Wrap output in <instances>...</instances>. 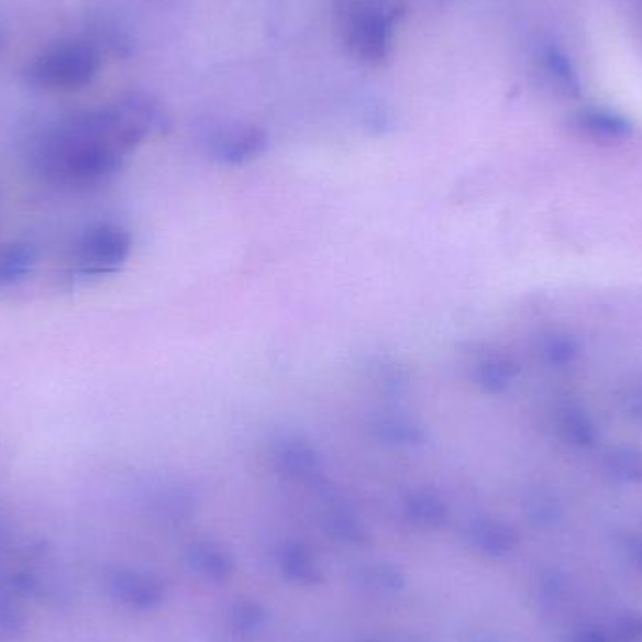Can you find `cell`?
I'll return each mask as SVG.
<instances>
[{
    "instance_id": "obj_1",
    "label": "cell",
    "mask_w": 642,
    "mask_h": 642,
    "mask_svg": "<svg viewBox=\"0 0 642 642\" xmlns=\"http://www.w3.org/2000/svg\"><path fill=\"white\" fill-rule=\"evenodd\" d=\"M164 122V111L148 95H126L103 110L71 117L45 132L34 148V164L45 179L63 187L98 185Z\"/></svg>"
},
{
    "instance_id": "obj_2",
    "label": "cell",
    "mask_w": 642,
    "mask_h": 642,
    "mask_svg": "<svg viewBox=\"0 0 642 642\" xmlns=\"http://www.w3.org/2000/svg\"><path fill=\"white\" fill-rule=\"evenodd\" d=\"M100 70V49L90 42L58 44L34 58L25 70L40 89L74 90L89 85Z\"/></svg>"
},
{
    "instance_id": "obj_3",
    "label": "cell",
    "mask_w": 642,
    "mask_h": 642,
    "mask_svg": "<svg viewBox=\"0 0 642 642\" xmlns=\"http://www.w3.org/2000/svg\"><path fill=\"white\" fill-rule=\"evenodd\" d=\"M132 239L122 228L98 224L89 228L76 248V270L84 277H103L121 269L126 262Z\"/></svg>"
},
{
    "instance_id": "obj_4",
    "label": "cell",
    "mask_w": 642,
    "mask_h": 642,
    "mask_svg": "<svg viewBox=\"0 0 642 642\" xmlns=\"http://www.w3.org/2000/svg\"><path fill=\"white\" fill-rule=\"evenodd\" d=\"M347 42L357 57L379 65L391 52V18L381 10L359 8L347 23Z\"/></svg>"
},
{
    "instance_id": "obj_5",
    "label": "cell",
    "mask_w": 642,
    "mask_h": 642,
    "mask_svg": "<svg viewBox=\"0 0 642 642\" xmlns=\"http://www.w3.org/2000/svg\"><path fill=\"white\" fill-rule=\"evenodd\" d=\"M108 590L119 604L137 610H151L164 601V586L158 578L145 572L117 567L108 573Z\"/></svg>"
},
{
    "instance_id": "obj_6",
    "label": "cell",
    "mask_w": 642,
    "mask_h": 642,
    "mask_svg": "<svg viewBox=\"0 0 642 642\" xmlns=\"http://www.w3.org/2000/svg\"><path fill=\"white\" fill-rule=\"evenodd\" d=\"M573 130L596 143H618L631 134L630 122L610 111L586 110L573 117Z\"/></svg>"
},
{
    "instance_id": "obj_7",
    "label": "cell",
    "mask_w": 642,
    "mask_h": 642,
    "mask_svg": "<svg viewBox=\"0 0 642 642\" xmlns=\"http://www.w3.org/2000/svg\"><path fill=\"white\" fill-rule=\"evenodd\" d=\"M468 538L479 553L492 556V558L508 556V554L513 553L517 543H519V535L513 528L506 522L490 521V519L472 522Z\"/></svg>"
},
{
    "instance_id": "obj_8",
    "label": "cell",
    "mask_w": 642,
    "mask_h": 642,
    "mask_svg": "<svg viewBox=\"0 0 642 642\" xmlns=\"http://www.w3.org/2000/svg\"><path fill=\"white\" fill-rule=\"evenodd\" d=\"M188 564L201 577L212 583H224L233 575V560L224 549L214 543H196L188 551Z\"/></svg>"
},
{
    "instance_id": "obj_9",
    "label": "cell",
    "mask_w": 642,
    "mask_h": 642,
    "mask_svg": "<svg viewBox=\"0 0 642 642\" xmlns=\"http://www.w3.org/2000/svg\"><path fill=\"white\" fill-rule=\"evenodd\" d=\"M556 429H558L560 438L575 447H590L598 438L596 424L588 416V411L572 402L560 406L556 413Z\"/></svg>"
},
{
    "instance_id": "obj_10",
    "label": "cell",
    "mask_w": 642,
    "mask_h": 642,
    "mask_svg": "<svg viewBox=\"0 0 642 642\" xmlns=\"http://www.w3.org/2000/svg\"><path fill=\"white\" fill-rule=\"evenodd\" d=\"M278 565L284 577L289 583L299 586L318 585L321 580V569L309 549L291 543L284 546L278 556Z\"/></svg>"
},
{
    "instance_id": "obj_11",
    "label": "cell",
    "mask_w": 642,
    "mask_h": 642,
    "mask_svg": "<svg viewBox=\"0 0 642 642\" xmlns=\"http://www.w3.org/2000/svg\"><path fill=\"white\" fill-rule=\"evenodd\" d=\"M34 248L29 243H10L0 248V288L21 283L33 269Z\"/></svg>"
},
{
    "instance_id": "obj_12",
    "label": "cell",
    "mask_w": 642,
    "mask_h": 642,
    "mask_svg": "<svg viewBox=\"0 0 642 642\" xmlns=\"http://www.w3.org/2000/svg\"><path fill=\"white\" fill-rule=\"evenodd\" d=\"M355 583L366 590L378 591V594H391L405 588L406 578L399 567L387 564V562H373V564L361 565L354 575Z\"/></svg>"
},
{
    "instance_id": "obj_13",
    "label": "cell",
    "mask_w": 642,
    "mask_h": 642,
    "mask_svg": "<svg viewBox=\"0 0 642 642\" xmlns=\"http://www.w3.org/2000/svg\"><path fill=\"white\" fill-rule=\"evenodd\" d=\"M605 472L618 483L642 482V451L617 447L605 458Z\"/></svg>"
},
{
    "instance_id": "obj_14",
    "label": "cell",
    "mask_w": 642,
    "mask_h": 642,
    "mask_svg": "<svg viewBox=\"0 0 642 642\" xmlns=\"http://www.w3.org/2000/svg\"><path fill=\"white\" fill-rule=\"evenodd\" d=\"M406 513L421 528H440L447 521L445 503L432 495L411 496L406 503Z\"/></svg>"
},
{
    "instance_id": "obj_15",
    "label": "cell",
    "mask_w": 642,
    "mask_h": 642,
    "mask_svg": "<svg viewBox=\"0 0 642 642\" xmlns=\"http://www.w3.org/2000/svg\"><path fill=\"white\" fill-rule=\"evenodd\" d=\"M265 622H267V615L264 607L252 599H239L230 610V623H232L233 633L237 635H257L264 630Z\"/></svg>"
},
{
    "instance_id": "obj_16",
    "label": "cell",
    "mask_w": 642,
    "mask_h": 642,
    "mask_svg": "<svg viewBox=\"0 0 642 642\" xmlns=\"http://www.w3.org/2000/svg\"><path fill=\"white\" fill-rule=\"evenodd\" d=\"M540 355L546 365L565 368L577 359L578 344L572 334H546L540 342Z\"/></svg>"
},
{
    "instance_id": "obj_17",
    "label": "cell",
    "mask_w": 642,
    "mask_h": 642,
    "mask_svg": "<svg viewBox=\"0 0 642 642\" xmlns=\"http://www.w3.org/2000/svg\"><path fill=\"white\" fill-rule=\"evenodd\" d=\"M264 147V134L259 130H241L235 135H225L219 151L225 160H244Z\"/></svg>"
},
{
    "instance_id": "obj_18",
    "label": "cell",
    "mask_w": 642,
    "mask_h": 642,
    "mask_svg": "<svg viewBox=\"0 0 642 642\" xmlns=\"http://www.w3.org/2000/svg\"><path fill=\"white\" fill-rule=\"evenodd\" d=\"M482 381L488 389L500 391L503 387L511 384V379L517 376V366L511 361L503 357H490L482 363Z\"/></svg>"
},
{
    "instance_id": "obj_19",
    "label": "cell",
    "mask_w": 642,
    "mask_h": 642,
    "mask_svg": "<svg viewBox=\"0 0 642 642\" xmlns=\"http://www.w3.org/2000/svg\"><path fill=\"white\" fill-rule=\"evenodd\" d=\"M325 527L334 540L344 541V543H363L365 541V530L361 527L359 521H355L354 517L346 511H333L329 514Z\"/></svg>"
},
{
    "instance_id": "obj_20",
    "label": "cell",
    "mask_w": 642,
    "mask_h": 642,
    "mask_svg": "<svg viewBox=\"0 0 642 642\" xmlns=\"http://www.w3.org/2000/svg\"><path fill=\"white\" fill-rule=\"evenodd\" d=\"M612 642H642V612L631 610L618 618L609 630Z\"/></svg>"
},
{
    "instance_id": "obj_21",
    "label": "cell",
    "mask_w": 642,
    "mask_h": 642,
    "mask_svg": "<svg viewBox=\"0 0 642 642\" xmlns=\"http://www.w3.org/2000/svg\"><path fill=\"white\" fill-rule=\"evenodd\" d=\"M622 408L635 423L642 424V387H631L623 395Z\"/></svg>"
},
{
    "instance_id": "obj_22",
    "label": "cell",
    "mask_w": 642,
    "mask_h": 642,
    "mask_svg": "<svg viewBox=\"0 0 642 642\" xmlns=\"http://www.w3.org/2000/svg\"><path fill=\"white\" fill-rule=\"evenodd\" d=\"M569 642H612L609 630L604 628H583L569 639Z\"/></svg>"
},
{
    "instance_id": "obj_23",
    "label": "cell",
    "mask_w": 642,
    "mask_h": 642,
    "mask_svg": "<svg viewBox=\"0 0 642 642\" xmlns=\"http://www.w3.org/2000/svg\"><path fill=\"white\" fill-rule=\"evenodd\" d=\"M18 615H15V610L10 607V605L0 604V630L4 631H12L18 630Z\"/></svg>"
},
{
    "instance_id": "obj_24",
    "label": "cell",
    "mask_w": 642,
    "mask_h": 642,
    "mask_svg": "<svg viewBox=\"0 0 642 642\" xmlns=\"http://www.w3.org/2000/svg\"><path fill=\"white\" fill-rule=\"evenodd\" d=\"M639 564H641V567H642V546H641V551H639Z\"/></svg>"
},
{
    "instance_id": "obj_25",
    "label": "cell",
    "mask_w": 642,
    "mask_h": 642,
    "mask_svg": "<svg viewBox=\"0 0 642 642\" xmlns=\"http://www.w3.org/2000/svg\"><path fill=\"white\" fill-rule=\"evenodd\" d=\"M392 642H411V641H400V639H397V641H392Z\"/></svg>"
}]
</instances>
